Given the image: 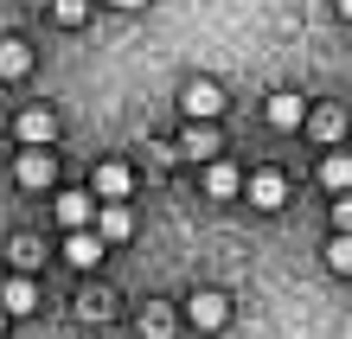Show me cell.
Returning <instances> with one entry per match:
<instances>
[{
  "mask_svg": "<svg viewBox=\"0 0 352 339\" xmlns=\"http://www.w3.org/2000/svg\"><path fill=\"white\" fill-rule=\"evenodd\" d=\"M224 320H231V294H218V288H192V294H186V327L218 333Z\"/></svg>",
  "mask_w": 352,
  "mask_h": 339,
  "instance_id": "6da1fadb",
  "label": "cell"
},
{
  "mask_svg": "<svg viewBox=\"0 0 352 339\" xmlns=\"http://www.w3.org/2000/svg\"><path fill=\"white\" fill-rule=\"evenodd\" d=\"M179 109H186V122H218L224 116V90L212 77H192V83H179Z\"/></svg>",
  "mask_w": 352,
  "mask_h": 339,
  "instance_id": "7a4b0ae2",
  "label": "cell"
},
{
  "mask_svg": "<svg viewBox=\"0 0 352 339\" xmlns=\"http://www.w3.org/2000/svg\"><path fill=\"white\" fill-rule=\"evenodd\" d=\"M13 179L26 186V193H45V186L58 179V154H45V147H19V160H13Z\"/></svg>",
  "mask_w": 352,
  "mask_h": 339,
  "instance_id": "3957f363",
  "label": "cell"
},
{
  "mask_svg": "<svg viewBox=\"0 0 352 339\" xmlns=\"http://www.w3.org/2000/svg\"><path fill=\"white\" fill-rule=\"evenodd\" d=\"M135 193V173H129V160H102L96 173H90V199H102V205H122Z\"/></svg>",
  "mask_w": 352,
  "mask_h": 339,
  "instance_id": "277c9868",
  "label": "cell"
},
{
  "mask_svg": "<svg viewBox=\"0 0 352 339\" xmlns=\"http://www.w3.org/2000/svg\"><path fill=\"white\" fill-rule=\"evenodd\" d=\"M90 230H96V243H129L135 237V211L129 205H96Z\"/></svg>",
  "mask_w": 352,
  "mask_h": 339,
  "instance_id": "5b68a950",
  "label": "cell"
},
{
  "mask_svg": "<svg viewBox=\"0 0 352 339\" xmlns=\"http://www.w3.org/2000/svg\"><path fill=\"white\" fill-rule=\"evenodd\" d=\"M243 193H250V205H256V211H282L288 179L276 173V166H263V173H250V179H243Z\"/></svg>",
  "mask_w": 352,
  "mask_h": 339,
  "instance_id": "8992f818",
  "label": "cell"
},
{
  "mask_svg": "<svg viewBox=\"0 0 352 339\" xmlns=\"http://www.w3.org/2000/svg\"><path fill=\"white\" fill-rule=\"evenodd\" d=\"M179 154H186V160H218V154H224V141H218V122H186V135H179Z\"/></svg>",
  "mask_w": 352,
  "mask_h": 339,
  "instance_id": "52a82bcc",
  "label": "cell"
},
{
  "mask_svg": "<svg viewBox=\"0 0 352 339\" xmlns=\"http://www.w3.org/2000/svg\"><path fill=\"white\" fill-rule=\"evenodd\" d=\"M0 314H7V320H19V314H38V282H32V275L0 282Z\"/></svg>",
  "mask_w": 352,
  "mask_h": 339,
  "instance_id": "ba28073f",
  "label": "cell"
},
{
  "mask_svg": "<svg viewBox=\"0 0 352 339\" xmlns=\"http://www.w3.org/2000/svg\"><path fill=\"white\" fill-rule=\"evenodd\" d=\"M52 211H58V224H65V237H71V230H90L96 199H90V193H58V199H52Z\"/></svg>",
  "mask_w": 352,
  "mask_h": 339,
  "instance_id": "9c48e42d",
  "label": "cell"
},
{
  "mask_svg": "<svg viewBox=\"0 0 352 339\" xmlns=\"http://www.w3.org/2000/svg\"><path fill=\"white\" fill-rule=\"evenodd\" d=\"M263 116H269V129H282V135H288V129H301V122H307V102H301L295 90H276Z\"/></svg>",
  "mask_w": 352,
  "mask_h": 339,
  "instance_id": "30bf717a",
  "label": "cell"
},
{
  "mask_svg": "<svg viewBox=\"0 0 352 339\" xmlns=\"http://www.w3.org/2000/svg\"><path fill=\"white\" fill-rule=\"evenodd\" d=\"M19 141L26 147H52L58 141V116L52 109H19Z\"/></svg>",
  "mask_w": 352,
  "mask_h": 339,
  "instance_id": "8fae6325",
  "label": "cell"
},
{
  "mask_svg": "<svg viewBox=\"0 0 352 339\" xmlns=\"http://www.w3.org/2000/svg\"><path fill=\"white\" fill-rule=\"evenodd\" d=\"M205 193H212V199H237V193H243V173H237L224 154H218V160H205Z\"/></svg>",
  "mask_w": 352,
  "mask_h": 339,
  "instance_id": "7c38bea8",
  "label": "cell"
},
{
  "mask_svg": "<svg viewBox=\"0 0 352 339\" xmlns=\"http://www.w3.org/2000/svg\"><path fill=\"white\" fill-rule=\"evenodd\" d=\"M32 77V45L26 39H0V83H19Z\"/></svg>",
  "mask_w": 352,
  "mask_h": 339,
  "instance_id": "4fadbf2b",
  "label": "cell"
},
{
  "mask_svg": "<svg viewBox=\"0 0 352 339\" xmlns=\"http://www.w3.org/2000/svg\"><path fill=\"white\" fill-rule=\"evenodd\" d=\"M65 263H71V269H96V263H102L96 230H71V237H65Z\"/></svg>",
  "mask_w": 352,
  "mask_h": 339,
  "instance_id": "5bb4252c",
  "label": "cell"
},
{
  "mask_svg": "<svg viewBox=\"0 0 352 339\" xmlns=\"http://www.w3.org/2000/svg\"><path fill=\"white\" fill-rule=\"evenodd\" d=\"M173 327H179V314L167 301H148V307H141V339H173Z\"/></svg>",
  "mask_w": 352,
  "mask_h": 339,
  "instance_id": "9a60e30c",
  "label": "cell"
},
{
  "mask_svg": "<svg viewBox=\"0 0 352 339\" xmlns=\"http://www.w3.org/2000/svg\"><path fill=\"white\" fill-rule=\"evenodd\" d=\"M7 263H13L19 275H32L38 263H45V250H38V237H26V230H19V237L7 243Z\"/></svg>",
  "mask_w": 352,
  "mask_h": 339,
  "instance_id": "2e32d148",
  "label": "cell"
},
{
  "mask_svg": "<svg viewBox=\"0 0 352 339\" xmlns=\"http://www.w3.org/2000/svg\"><path fill=\"white\" fill-rule=\"evenodd\" d=\"M320 186L340 199L346 186H352V154H327V160H320Z\"/></svg>",
  "mask_w": 352,
  "mask_h": 339,
  "instance_id": "e0dca14e",
  "label": "cell"
},
{
  "mask_svg": "<svg viewBox=\"0 0 352 339\" xmlns=\"http://www.w3.org/2000/svg\"><path fill=\"white\" fill-rule=\"evenodd\" d=\"M45 7H52L58 26H84V19H90V0H45Z\"/></svg>",
  "mask_w": 352,
  "mask_h": 339,
  "instance_id": "ac0fdd59",
  "label": "cell"
},
{
  "mask_svg": "<svg viewBox=\"0 0 352 339\" xmlns=\"http://www.w3.org/2000/svg\"><path fill=\"white\" fill-rule=\"evenodd\" d=\"M307 129H314L320 141H340V129H346V116H340V109H314V116H307Z\"/></svg>",
  "mask_w": 352,
  "mask_h": 339,
  "instance_id": "d6986e66",
  "label": "cell"
},
{
  "mask_svg": "<svg viewBox=\"0 0 352 339\" xmlns=\"http://www.w3.org/2000/svg\"><path fill=\"white\" fill-rule=\"evenodd\" d=\"M102 314H109V294H102V288H84V294H77V320H102Z\"/></svg>",
  "mask_w": 352,
  "mask_h": 339,
  "instance_id": "ffe728a7",
  "label": "cell"
},
{
  "mask_svg": "<svg viewBox=\"0 0 352 339\" xmlns=\"http://www.w3.org/2000/svg\"><path fill=\"white\" fill-rule=\"evenodd\" d=\"M327 269H333V275H352V237H333V243H327Z\"/></svg>",
  "mask_w": 352,
  "mask_h": 339,
  "instance_id": "44dd1931",
  "label": "cell"
},
{
  "mask_svg": "<svg viewBox=\"0 0 352 339\" xmlns=\"http://www.w3.org/2000/svg\"><path fill=\"white\" fill-rule=\"evenodd\" d=\"M346 230H352V199L340 193V199H333V237H346Z\"/></svg>",
  "mask_w": 352,
  "mask_h": 339,
  "instance_id": "7402d4cb",
  "label": "cell"
},
{
  "mask_svg": "<svg viewBox=\"0 0 352 339\" xmlns=\"http://www.w3.org/2000/svg\"><path fill=\"white\" fill-rule=\"evenodd\" d=\"M109 7H122V13H141V7H148V0H109Z\"/></svg>",
  "mask_w": 352,
  "mask_h": 339,
  "instance_id": "603a6c76",
  "label": "cell"
},
{
  "mask_svg": "<svg viewBox=\"0 0 352 339\" xmlns=\"http://www.w3.org/2000/svg\"><path fill=\"white\" fill-rule=\"evenodd\" d=\"M0 333H7V314H0Z\"/></svg>",
  "mask_w": 352,
  "mask_h": 339,
  "instance_id": "cb8c5ba5",
  "label": "cell"
},
{
  "mask_svg": "<svg viewBox=\"0 0 352 339\" xmlns=\"http://www.w3.org/2000/svg\"><path fill=\"white\" fill-rule=\"evenodd\" d=\"M32 7H45V0H32Z\"/></svg>",
  "mask_w": 352,
  "mask_h": 339,
  "instance_id": "d4e9b609",
  "label": "cell"
}]
</instances>
